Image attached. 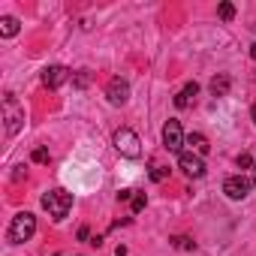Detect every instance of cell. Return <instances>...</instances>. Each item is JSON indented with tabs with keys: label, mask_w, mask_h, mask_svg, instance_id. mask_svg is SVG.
<instances>
[{
	"label": "cell",
	"mask_w": 256,
	"mask_h": 256,
	"mask_svg": "<svg viewBox=\"0 0 256 256\" xmlns=\"http://www.w3.org/2000/svg\"><path fill=\"white\" fill-rule=\"evenodd\" d=\"M42 208L48 211V217H52L54 223H60V220L70 214V208H72V193L54 187V190H48V193L42 196Z\"/></svg>",
	"instance_id": "cell-1"
},
{
	"label": "cell",
	"mask_w": 256,
	"mask_h": 256,
	"mask_svg": "<svg viewBox=\"0 0 256 256\" xmlns=\"http://www.w3.org/2000/svg\"><path fill=\"white\" fill-rule=\"evenodd\" d=\"M34 232H36V217L30 211H22V214L12 217V223L6 229V241L10 244H24V241H30Z\"/></svg>",
	"instance_id": "cell-2"
},
{
	"label": "cell",
	"mask_w": 256,
	"mask_h": 256,
	"mask_svg": "<svg viewBox=\"0 0 256 256\" xmlns=\"http://www.w3.org/2000/svg\"><path fill=\"white\" fill-rule=\"evenodd\" d=\"M114 148H118V154L120 157H130V160H136V157H142V142H139V136L130 130V126H120V130L114 133Z\"/></svg>",
	"instance_id": "cell-3"
},
{
	"label": "cell",
	"mask_w": 256,
	"mask_h": 256,
	"mask_svg": "<svg viewBox=\"0 0 256 256\" xmlns=\"http://www.w3.org/2000/svg\"><path fill=\"white\" fill-rule=\"evenodd\" d=\"M4 120H6V133L10 136H18V130L24 126V108L18 106V100L12 94L4 96Z\"/></svg>",
	"instance_id": "cell-4"
},
{
	"label": "cell",
	"mask_w": 256,
	"mask_h": 256,
	"mask_svg": "<svg viewBox=\"0 0 256 256\" xmlns=\"http://www.w3.org/2000/svg\"><path fill=\"white\" fill-rule=\"evenodd\" d=\"M163 145H166V151L169 154H184L181 148L187 145V136H184V130H181V120H175V118H169L166 120V126H163Z\"/></svg>",
	"instance_id": "cell-5"
},
{
	"label": "cell",
	"mask_w": 256,
	"mask_h": 256,
	"mask_svg": "<svg viewBox=\"0 0 256 256\" xmlns=\"http://www.w3.org/2000/svg\"><path fill=\"white\" fill-rule=\"evenodd\" d=\"M250 190H253V181H250L247 175H229V178L223 181V193H226L232 202H241Z\"/></svg>",
	"instance_id": "cell-6"
},
{
	"label": "cell",
	"mask_w": 256,
	"mask_h": 256,
	"mask_svg": "<svg viewBox=\"0 0 256 256\" xmlns=\"http://www.w3.org/2000/svg\"><path fill=\"white\" fill-rule=\"evenodd\" d=\"M178 166L184 169V175H187V178H202V175H205V163H202V157H199V154H193V151L181 154V157H178Z\"/></svg>",
	"instance_id": "cell-7"
},
{
	"label": "cell",
	"mask_w": 256,
	"mask_h": 256,
	"mask_svg": "<svg viewBox=\"0 0 256 256\" xmlns=\"http://www.w3.org/2000/svg\"><path fill=\"white\" fill-rule=\"evenodd\" d=\"M106 96H108V102H112V106H124L126 100H130V84H126L124 78H118V76H114V78L108 82V88H106Z\"/></svg>",
	"instance_id": "cell-8"
},
{
	"label": "cell",
	"mask_w": 256,
	"mask_h": 256,
	"mask_svg": "<svg viewBox=\"0 0 256 256\" xmlns=\"http://www.w3.org/2000/svg\"><path fill=\"white\" fill-rule=\"evenodd\" d=\"M64 82H70V70H66V66H58V64H54V66H46V70H42V84H46V88L54 90V88H60Z\"/></svg>",
	"instance_id": "cell-9"
},
{
	"label": "cell",
	"mask_w": 256,
	"mask_h": 256,
	"mask_svg": "<svg viewBox=\"0 0 256 256\" xmlns=\"http://www.w3.org/2000/svg\"><path fill=\"white\" fill-rule=\"evenodd\" d=\"M196 94H199V84H196V82H187V84L175 94V106H178V108H187V106L196 100Z\"/></svg>",
	"instance_id": "cell-10"
},
{
	"label": "cell",
	"mask_w": 256,
	"mask_h": 256,
	"mask_svg": "<svg viewBox=\"0 0 256 256\" xmlns=\"http://www.w3.org/2000/svg\"><path fill=\"white\" fill-rule=\"evenodd\" d=\"M208 88H211V94H214V96H226V94H229V88H232V78H229L226 72H220V76H214V78H211V84H208Z\"/></svg>",
	"instance_id": "cell-11"
},
{
	"label": "cell",
	"mask_w": 256,
	"mask_h": 256,
	"mask_svg": "<svg viewBox=\"0 0 256 256\" xmlns=\"http://www.w3.org/2000/svg\"><path fill=\"white\" fill-rule=\"evenodd\" d=\"M187 145H190V151H196L199 157H205V154L211 151V145H208V139H205L202 133H190V136H187Z\"/></svg>",
	"instance_id": "cell-12"
},
{
	"label": "cell",
	"mask_w": 256,
	"mask_h": 256,
	"mask_svg": "<svg viewBox=\"0 0 256 256\" xmlns=\"http://www.w3.org/2000/svg\"><path fill=\"white\" fill-rule=\"evenodd\" d=\"M16 34H18V18L4 16V18H0V36H4V40H12Z\"/></svg>",
	"instance_id": "cell-13"
},
{
	"label": "cell",
	"mask_w": 256,
	"mask_h": 256,
	"mask_svg": "<svg viewBox=\"0 0 256 256\" xmlns=\"http://www.w3.org/2000/svg\"><path fill=\"white\" fill-rule=\"evenodd\" d=\"M94 82V76H90V70H78L76 76H72V88H78V90H84L88 84Z\"/></svg>",
	"instance_id": "cell-14"
},
{
	"label": "cell",
	"mask_w": 256,
	"mask_h": 256,
	"mask_svg": "<svg viewBox=\"0 0 256 256\" xmlns=\"http://www.w3.org/2000/svg\"><path fill=\"white\" fill-rule=\"evenodd\" d=\"M172 247H178V250H193V247H196V241H193V238H187V235H175V238H172Z\"/></svg>",
	"instance_id": "cell-15"
},
{
	"label": "cell",
	"mask_w": 256,
	"mask_h": 256,
	"mask_svg": "<svg viewBox=\"0 0 256 256\" xmlns=\"http://www.w3.org/2000/svg\"><path fill=\"white\" fill-rule=\"evenodd\" d=\"M217 16H220L223 22H232V18H235V6H232V4H220V10H217Z\"/></svg>",
	"instance_id": "cell-16"
},
{
	"label": "cell",
	"mask_w": 256,
	"mask_h": 256,
	"mask_svg": "<svg viewBox=\"0 0 256 256\" xmlns=\"http://www.w3.org/2000/svg\"><path fill=\"white\" fill-rule=\"evenodd\" d=\"M145 205H148V196H145V193H136L130 208H133V214H139V211H145Z\"/></svg>",
	"instance_id": "cell-17"
},
{
	"label": "cell",
	"mask_w": 256,
	"mask_h": 256,
	"mask_svg": "<svg viewBox=\"0 0 256 256\" xmlns=\"http://www.w3.org/2000/svg\"><path fill=\"white\" fill-rule=\"evenodd\" d=\"M166 175H169V169H166V166H157V163L151 166V181H163Z\"/></svg>",
	"instance_id": "cell-18"
},
{
	"label": "cell",
	"mask_w": 256,
	"mask_h": 256,
	"mask_svg": "<svg viewBox=\"0 0 256 256\" xmlns=\"http://www.w3.org/2000/svg\"><path fill=\"white\" fill-rule=\"evenodd\" d=\"M235 163H238V169H250V166H256L250 154H238V160H235Z\"/></svg>",
	"instance_id": "cell-19"
},
{
	"label": "cell",
	"mask_w": 256,
	"mask_h": 256,
	"mask_svg": "<svg viewBox=\"0 0 256 256\" xmlns=\"http://www.w3.org/2000/svg\"><path fill=\"white\" fill-rule=\"evenodd\" d=\"M34 163H48V151L46 148H36L34 151Z\"/></svg>",
	"instance_id": "cell-20"
},
{
	"label": "cell",
	"mask_w": 256,
	"mask_h": 256,
	"mask_svg": "<svg viewBox=\"0 0 256 256\" xmlns=\"http://www.w3.org/2000/svg\"><path fill=\"white\" fill-rule=\"evenodd\" d=\"M118 202H133V190H120L118 193Z\"/></svg>",
	"instance_id": "cell-21"
},
{
	"label": "cell",
	"mask_w": 256,
	"mask_h": 256,
	"mask_svg": "<svg viewBox=\"0 0 256 256\" xmlns=\"http://www.w3.org/2000/svg\"><path fill=\"white\" fill-rule=\"evenodd\" d=\"M88 235H90V232H88V226H82V229H78V241H88Z\"/></svg>",
	"instance_id": "cell-22"
},
{
	"label": "cell",
	"mask_w": 256,
	"mask_h": 256,
	"mask_svg": "<svg viewBox=\"0 0 256 256\" xmlns=\"http://www.w3.org/2000/svg\"><path fill=\"white\" fill-rule=\"evenodd\" d=\"M250 54H253V58H256V42H253V46H250Z\"/></svg>",
	"instance_id": "cell-23"
},
{
	"label": "cell",
	"mask_w": 256,
	"mask_h": 256,
	"mask_svg": "<svg viewBox=\"0 0 256 256\" xmlns=\"http://www.w3.org/2000/svg\"><path fill=\"white\" fill-rule=\"evenodd\" d=\"M250 118H253V124H256V106H253V112H250Z\"/></svg>",
	"instance_id": "cell-24"
}]
</instances>
